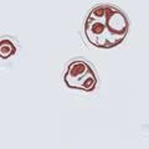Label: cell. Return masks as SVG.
I'll return each instance as SVG.
<instances>
[{
    "label": "cell",
    "instance_id": "1",
    "mask_svg": "<svg viewBox=\"0 0 149 149\" xmlns=\"http://www.w3.org/2000/svg\"><path fill=\"white\" fill-rule=\"evenodd\" d=\"M127 15L114 5L101 4L88 13L83 25V34L95 47L112 49L118 46L128 35Z\"/></svg>",
    "mask_w": 149,
    "mask_h": 149
},
{
    "label": "cell",
    "instance_id": "2",
    "mask_svg": "<svg viewBox=\"0 0 149 149\" xmlns=\"http://www.w3.org/2000/svg\"><path fill=\"white\" fill-rule=\"evenodd\" d=\"M63 81L70 88L86 92L95 91L98 83L96 71L90 63L83 60H74L68 63L63 74Z\"/></svg>",
    "mask_w": 149,
    "mask_h": 149
},
{
    "label": "cell",
    "instance_id": "3",
    "mask_svg": "<svg viewBox=\"0 0 149 149\" xmlns=\"http://www.w3.org/2000/svg\"><path fill=\"white\" fill-rule=\"evenodd\" d=\"M15 54H16V46L10 39L0 40V57L8 58Z\"/></svg>",
    "mask_w": 149,
    "mask_h": 149
}]
</instances>
